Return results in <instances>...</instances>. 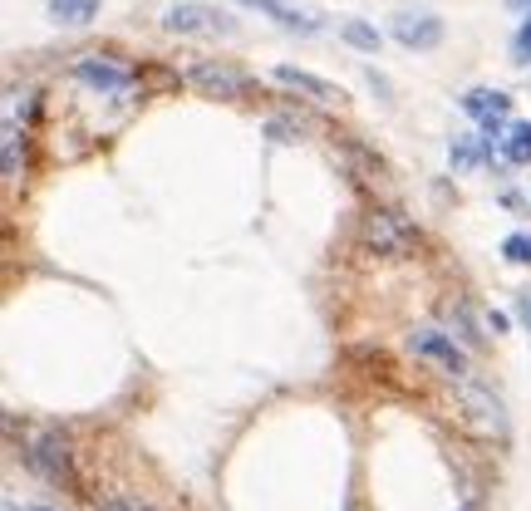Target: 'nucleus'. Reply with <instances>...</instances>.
<instances>
[{"label": "nucleus", "instance_id": "1a4fd4ad", "mask_svg": "<svg viewBox=\"0 0 531 511\" xmlns=\"http://www.w3.org/2000/svg\"><path fill=\"white\" fill-rule=\"evenodd\" d=\"M276 84H286V89L315 99V104H340V99H345L330 79H320V74H310V69H295V64H276Z\"/></svg>", "mask_w": 531, "mask_h": 511}, {"label": "nucleus", "instance_id": "4468645a", "mask_svg": "<svg viewBox=\"0 0 531 511\" xmlns=\"http://www.w3.org/2000/svg\"><path fill=\"white\" fill-rule=\"evenodd\" d=\"M261 133H266L271 143H281V148H286V143H300V138H305V123H300V118L276 114V118H266V123H261Z\"/></svg>", "mask_w": 531, "mask_h": 511}, {"label": "nucleus", "instance_id": "9b49d317", "mask_svg": "<svg viewBox=\"0 0 531 511\" xmlns=\"http://www.w3.org/2000/svg\"><path fill=\"white\" fill-rule=\"evenodd\" d=\"M236 5L261 10V15H271L276 25H286V30H305V35H315V30H320V20H310L305 10H295V5H286V0H236Z\"/></svg>", "mask_w": 531, "mask_h": 511}, {"label": "nucleus", "instance_id": "412c9836", "mask_svg": "<svg viewBox=\"0 0 531 511\" xmlns=\"http://www.w3.org/2000/svg\"><path fill=\"white\" fill-rule=\"evenodd\" d=\"M104 511H153V507H143V502H109Z\"/></svg>", "mask_w": 531, "mask_h": 511}, {"label": "nucleus", "instance_id": "9d476101", "mask_svg": "<svg viewBox=\"0 0 531 511\" xmlns=\"http://www.w3.org/2000/svg\"><path fill=\"white\" fill-rule=\"evenodd\" d=\"M74 74H79L89 89H104V94H123V89L133 84L128 69H118V64H109V59H99V55H84L74 64Z\"/></svg>", "mask_w": 531, "mask_h": 511}, {"label": "nucleus", "instance_id": "0eeeda50", "mask_svg": "<svg viewBox=\"0 0 531 511\" xmlns=\"http://www.w3.org/2000/svg\"><path fill=\"white\" fill-rule=\"evenodd\" d=\"M458 398H463V408L472 413V423H477L482 433H497V438H507V408H502V398H492L487 389H482V384H468V379H463Z\"/></svg>", "mask_w": 531, "mask_h": 511}, {"label": "nucleus", "instance_id": "ddd939ff", "mask_svg": "<svg viewBox=\"0 0 531 511\" xmlns=\"http://www.w3.org/2000/svg\"><path fill=\"white\" fill-rule=\"evenodd\" d=\"M99 5L104 0H50V15H55L59 25H89L99 15Z\"/></svg>", "mask_w": 531, "mask_h": 511}, {"label": "nucleus", "instance_id": "20e7f679", "mask_svg": "<svg viewBox=\"0 0 531 511\" xmlns=\"http://www.w3.org/2000/svg\"><path fill=\"white\" fill-rule=\"evenodd\" d=\"M182 79L192 89H202L207 99H246V89H251V79L236 64H222V59H197Z\"/></svg>", "mask_w": 531, "mask_h": 511}, {"label": "nucleus", "instance_id": "6e6552de", "mask_svg": "<svg viewBox=\"0 0 531 511\" xmlns=\"http://www.w3.org/2000/svg\"><path fill=\"white\" fill-rule=\"evenodd\" d=\"M389 30H394V40H399V45H409V50H433V45H443V20H438V15H413V10H399Z\"/></svg>", "mask_w": 531, "mask_h": 511}, {"label": "nucleus", "instance_id": "4be33fe9", "mask_svg": "<svg viewBox=\"0 0 531 511\" xmlns=\"http://www.w3.org/2000/svg\"><path fill=\"white\" fill-rule=\"evenodd\" d=\"M512 5H517V10H531V0H512Z\"/></svg>", "mask_w": 531, "mask_h": 511}, {"label": "nucleus", "instance_id": "39448f33", "mask_svg": "<svg viewBox=\"0 0 531 511\" xmlns=\"http://www.w3.org/2000/svg\"><path fill=\"white\" fill-rule=\"evenodd\" d=\"M458 104H463V114L468 118L482 123L487 138L502 143V123H507V114H512V94H507V89H468Z\"/></svg>", "mask_w": 531, "mask_h": 511}, {"label": "nucleus", "instance_id": "dca6fc26", "mask_svg": "<svg viewBox=\"0 0 531 511\" xmlns=\"http://www.w3.org/2000/svg\"><path fill=\"white\" fill-rule=\"evenodd\" d=\"M448 315H453V325H458V335H463V340H468L472 349H482V340H487V335L477 330V320H472V310H468V305L458 300V305H448Z\"/></svg>", "mask_w": 531, "mask_h": 511}, {"label": "nucleus", "instance_id": "f257e3e1", "mask_svg": "<svg viewBox=\"0 0 531 511\" xmlns=\"http://www.w3.org/2000/svg\"><path fill=\"white\" fill-rule=\"evenodd\" d=\"M163 30H173V35H202V40H227V35H236V20L227 10H217V5L182 0V5L163 10Z\"/></svg>", "mask_w": 531, "mask_h": 511}, {"label": "nucleus", "instance_id": "f03ea898", "mask_svg": "<svg viewBox=\"0 0 531 511\" xmlns=\"http://www.w3.org/2000/svg\"><path fill=\"white\" fill-rule=\"evenodd\" d=\"M359 241H364V251H374V256H394V261L418 251V231H413L399 212H369L364 227H359Z\"/></svg>", "mask_w": 531, "mask_h": 511}, {"label": "nucleus", "instance_id": "aec40b11", "mask_svg": "<svg viewBox=\"0 0 531 511\" xmlns=\"http://www.w3.org/2000/svg\"><path fill=\"white\" fill-rule=\"evenodd\" d=\"M487 330H497V335H502V330H507V315H502V310H492V315H487Z\"/></svg>", "mask_w": 531, "mask_h": 511}, {"label": "nucleus", "instance_id": "6ab92c4d", "mask_svg": "<svg viewBox=\"0 0 531 511\" xmlns=\"http://www.w3.org/2000/svg\"><path fill=\"white\" fill-rule=\"evenodd\" d=\"M517 315L527 320V330H531V290H522V295H517Z\"/></svg>", "mask_w": 531, "mask_h": 511}, {"label": "nucleus", "instance_id": "7ed1b4c3", "mask_svg": "<svg viewBox=\"0 0 531 511\" xmlns=\"http://www.w3.org/2000/svg\"><path fill=\"white\" fill-rule=\"evenodd\" d=\"M69 462H74V457H69L64 433H35V438L25 443V467H30L35 477L55 482V487H69V482H74V467H69Z\"/></svg>", "mask_w": 531, "mask_h": 511}, {"label": "nucleus", "instance_id": "f3484780", "mask_svg": "<svg viewBox=\"0 0 531 511\" xmlns=\"http://www.w3.org/2000/svg\"><path fill=\"white\" fill-rule=\"evenodd\" d=\"M502 256H507L512 266H531V231H512V236L502 241Z\"/></svg>", "mask_w": 531, "mask_h": 511}, {"label": "nucleus", "instance_id": "423d86ee", "mask_svg": "<svg viewBox=\"0 0 531 511\" xmlns=\"http://www.w3.org/2000/svg\"><path fill=\"white\" fill-rule=\"evenodd\" d=\"M409 349L423 354V359H433V364H443V374L468 379V354L458 349V340H448L443 330H418V335H409Z\"/></svg>", "mask_w": 531, "mask_h": 511}, {"label": "nucleus", "instance_id": "b1692460", "mask_svg": "<svg viewBox=\"0 0 531 511\" xmlns=\"http://www.w3.org/2000/svg\"><path fill=\"white\" fill-rule=\"evenodd\" d=\"M463 511H477V507H472V502H468V507H463Z\"/></svg>", "mask_w": 531, "mask_h": 511}, {"label": "nucleus", "instance_id": "5701e85b", "mask_svg": "<svg viewBox=\"0 0 531 511\" xmlns=\"http://www.w3.org/2000/svg\"><path fill=\"white\" fill-rule=\"evenodd\" d=\"M10 511H45V507H10Z\"/></svg>", "mask_w": 531, "mask_h": 511}, {"label": "nucleus", "instance_id": "a211bd4d", "mask_svg": "<svg viewBox=\"0 0 531 511\" xmlns=\"http://www.w3.org/2000/svg\"><path fill=\"white\" fill-rule=\"evenodd\" d=\"M512 55H517V64H531V10L522 20V30H517V40H512Z\"/></svg>", "mask_w": 531, "mask_h": 511}, {"label": "nucleus", "instance_id": "2eb2a0df", "mask_svg": "<svg viewBox=\"0 0 531 511\" xmlns=\"http://www.w3.org/2000/svg\"><path fill=\"white\" fill-rule=\"evenodd\" d=\"M340 35H345V45H354V50H379V30L369 20H345Z\"/></svg>", "mask_w": 531, "mask_h": 511}, {"label": "nucleus", "instance_id": "f8f14e48", "mask_svg": "<svg viewBox=\"0 0 531 511\" xmlns=\"http://www.w3.org/2000/svg\"><path fill=\"white\" fill-rule=\"evenodd\" d=\"M502 163L512 168H527L531 163V123H512L507 138H502Z\"/></svg>", "mask_w": 531, "mask_h": 511}]
</instances>
